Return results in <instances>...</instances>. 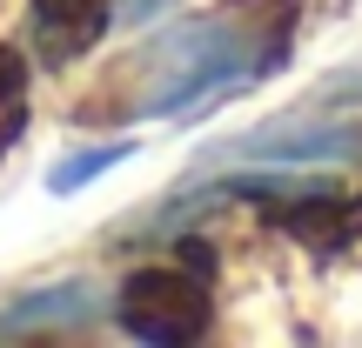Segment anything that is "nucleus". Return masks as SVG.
<instances>
[{"mask_svg":"<svg viewBox=\"0 0 362 348\" xmlns=\"http://www.w3.org/2000/svg\"><path fill=\"white\" fill-rule=\"evenodd\" d=\"M296 20H302V0H228V7L188 13L181 27L141 40L128 61H115L74 114L94 128L208 114L228 94H248L275 67H288Z\"/></svg>","mask_w":362,"mask_h":348,"instance_id":"nucleus-1","label":"nucleus"},{"mask_svg":"<svg viewBox=\"0 0 362 348\" xmlns=\"http://www.w3.org/2000/svg\"><path fill=\"white\" fill-rule=\"evenodd\" d=\"M115 322L134 342H202L215 322V301H208L202 261L181 268V261H148L128 282L115 288Z\"/></svg>","mask_w":362,"mask_h":348,"instance_id":"nucleus-2","label":"nucleus"},{"mask_svg":"<svg viewBox=\"0 0 362 348\" xmlns=\"http://www.w3.org/2000/svg\"><path fill=\"white\" fill-rule=\"evenodd\" d=\"M101 315V288L94 282H54L34 295L0 308V342H40V335H88V322Z\"/></svg>","mask_w":362,"mask_h":348,"instance_id":"nucleus-3","label":"nucleus"},{"mask_svg":"<svg viewBox=\"0 0 362 348\" xmlns=\"http://www.w3.org/2000/svg\"><path fill=\"white\" fill-rule=\"evenodd\" d=\"M34 20V47L47 67H74L81 54L101 47V34L115 27V0H27Z\"/></svg>","mask_w":362,"mask_h":348,"instance_id":"nucleus-4","label":"nucleus"},{"mask_svg":"<svg viewBox=\"0 0 362 348\" xmlns=\"http://www.w3.org/2000/svg\"><path fill=\"white\" fill-rule=\"evenodd\" d=\"M121 155H134V148H128V141H101V148H81V155H67V161H54V168H47V188H54V194H74V188H88L94 174H107V168H115Z\"/></svg>","mask_w":362,"mask_h":348,"instance_id":"nucleus-5","label":"nucleus"},{"mask_svg":"<svg viewBox=\"0 0 362 348\" xmlns=\"http://www.w3.org/2000/svg\"><path fill=\"white\" fill-rule=\"evenodd\" d=\"M161 7H175V0H115V13H128V20H155Z\"/></svg>","mask_w":362,"mask_h":348,"instance_id":"nucleus-6","label":"nucleus"}]
</instances>
